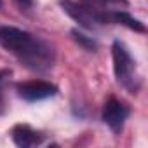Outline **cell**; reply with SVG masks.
I'll return each instance as SVG.
<instances>
[{
	"label": "cell",
	"mask_w": 148,
	"mask_h": 148,
	"mask_svg": "<svg viewBox=\"0 0 148 148\" xmlns=\"http://www.w3.org/2000/svg\"><path fill=\"white\" fill-rule=\"evenodd\" d=\"M0 45L25 68L37 73L49 71L56 61L54 47L49 42L16 26H0Z\"/></svg>",
	"instance_id": "1"
},
{
	"label": "cell",
	"mask_w": 148,
	"mask_h": 148,
	"mask_svg": "<svg viewBox=\"0 0 148 148\" xmlns=\"http://www.w3.org/2000/svg\"><path fill=\"white\" fill-rule=\"evenodd\" d=\"M112 58L117 82L131 94H138L141 89V75L138 70V63L122 40H115L112 44Z\"/></svg>",
	"instance_id": "2"
},
{
	"label": "cell",
	"mask_w": 148,
	"mask_h": 148,
	"mask_svg": "<svg viewBox=\"0 0 148 148\" xmlns=\"http://www.w3.org/2000/svg\"><path fill=\"white\" fill-rule=\"evenodd\" d=\"M59 5L71 19H75L86 30H96L101 25H110V12L86 2V0H80V2L59 0Z\"/></svg>",
	"instance_id": "3"
},
{
	"label": "cell",
	"mask_w": 148,
	"mask_h": 148,
	"mask_svg": "<svg viewBox=\"0 0 148 148\" xmlns=\"http://www.w3.org/2000/svg\"><path fill=\"white\" fill-rule=\"evenodd\" d=\"M16 92L21 99L28 103H37L54 98L58 94V86L47 80H28V82L16 84Z\"/></svg>",
	"instance_id": "4"
},
{
	"label": "cell",
	"mask_w": 148,
	"mask_h": 148,
	"mask_svg": "<svg viewBox=\"0 0 148 148\" xmlns=\"http://www.w3.org/2000/svg\"><path fill=\"white\" fill-rule=\"evenodd\" d=\"M131 115V108L122 103L120 99H115V98H110L105 105H103V112H101V120L115 132L119 134L125 124V120L129 119Z\"/></svg>",
	"instance_id": "5"
},
{
	"label": "cell",
	"mask_w": 148,
	"mask_h": 148,
	"mask_svg": "<svg viewBox=\"0 0 148 148\" xmlns=\"http://www.w3.org/2000/svg\"><path fill=\"white\" fill-rule=\"evenodd\" d=\"M11 138H12V141H14L18 146H21V148L38 146V145H42L44 139H45V136H44L40 131L33 129V127L28 125V124H16V125L12 127V131H11Z\"/></svg>",
	"instance_id": "6"
},
{
	"label": "cell",
	"mask_w": 148,
	"mask_h": 148,
	"mask_svg": "<svg viewBox=\"0 0 148 148\" xmlns=\"http://www.w3.org/2000/svg\"><path fill=\"white\" fill-rule=\"evenodd\" d=\"M110 25H122L132 32H138V33H145L146 28H145V23H141L138 18L131 16L125 9L122 11H112L110 12Z\"/></svg>",
	"instance_id": "7"
},
{
	"label": "cell",
	"mask_w": 148,
	"mask_h": 148,
	"mask_svg": "<svg viewBox=\"0 0 148 148\" xmlns=\"http://www.w3.org/2000/svg\"><path fill=\"white\" fill-rule=\"evenodd\" d=\"M70 33H71V38L75 40L80 47H84L86 51H89V52H96V51H98V42H96V38L86 35L84 32H80V30H77V28L71 30Z\"/></svg>",
	"instance_id": "8"
},
{
	"label": "cell",
	"mask_w": 148,
	"mask_h": 148,
	"mask_svg": "<svg viewBox=\"0 0 148 148\" xmlns=\"http://www.w3.org/2000/svg\"><path fill=\"white\" fill-rule=\"evenodd\" d=\"M12 77V70L9 68H0V115L5 112V87Z\"/></svg>",
	"instance_id": "9"
},
{
	"label": "cell",
	"mask_w": 148,
	"mask_h": 148,
	"mask_svg": "<svg viewBox=\"0 0 148 148\" xmlns=\"http://www.w3.org/2000/svg\"><path fill=\"white\" fill-rule=\"evenodd\" d=\"M14 2L21 7V9H32L35 5V0H14Z\"/></svg>",
	"instance_id": "10"
},
{
	"label": "cell",
	"mask_w": 148,
	"mask_h": 148,
	"mask_svg": "<svg viewBox=\"0 0 148 148\" xmlns=\"http://www.w3.org/2000/svg\"><path fill=\"white\" fill-rule=\"evenodd\" d=\"M0 9H2V0H0Z\"/></svg>",
	"instance_id": "11"
}]
</instances>
